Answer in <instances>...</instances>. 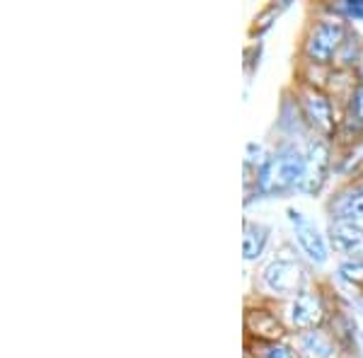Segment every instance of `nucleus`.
Segmentation results:
<instances>
[{"instance_id": "f257e3e1", "label": "nucleus", "mask_w": 363, "mask_h": 358, "mask_svg": "<svg viewBox=\"0 0 363 358\" xmlns=\"http://www.w3.org/2000/svg\"><path fill=\"white\" fill-rule=\"evenodd\" d=\"M262 276H264V284L274 293H294V296H301L308 284L306 269L294 259H274Z\"/></svg>"}, {"instance_id": "f03ea898", "label": "nucleus", "mask_w": 363, "mask_h": 358, "mask_svg": "<svg viewBox=\"0 0 363 358\" xmlns=\"http://www.w3.org/2000/svg\"><path fill=\"white\" fill-rule=\"evenodd\" d=\"M344 39V25L339 20H322L318 27L313 29L308 44H306V54L318 63L332 61V56L337 54L339 44Z\"/></svg>"}, {"instance_id": "7ed1b4c3", "label": "nucleus", "mask_w": 363, "mask_h": 358, "mask_svg": "<svg viewBox=\"0 0 363 358\" xmlns=\"http://www.w3.org/2000/svg\"><path fill=\"white\" fill-rule=\"evenodd\" d=\"M289 218L296 230V240H298V245H301V250L306 252L315 264H325L327 262V242H325V237H322V233L318 230V225L310 223L306 216L298 213L294 208H289Z\"/></svg>"}, {"instance_id": "20e7f679", "label": "nucleus", "mask_w": 363, "mask_h": 358, "mask_svg": "<svg viewBox=\"0 0 363 358\" xmlns=\"http://www.w3.org/2000/svg\"><path fill=\"white\" fill-rule=\"evenodd\" d=\"M330 240L342 254L363 259V228L359 223L337 218L330 225Z\"/></svg>"}, {"instance_id": "39448f33", "label": "nucleus", "mask_w": 363, "mask_h": 358, "mask_svg": "<svg viewBox=\"0 0 363 358\" xmlns=\"http://www.w3.org/2000/svg\"><path fill=\"white\" fill-rule=\"evenodd\" d=\"M303 174H306V157L298 150H286L272 162V172L267 177L274 181V186L281 189V186H289L298 181Z\"/></svg>"}, {"instance_id": "423d86ee", "label": "nucleus", "mask_w": 363, "mask_h": 358, "mask_svg": "<svg viewBox=\"0 0 363 358\" xmlns=\"http://www.w3.org/2000/svg\"><path fill=\"white\" fill-rule=\"evenodd\" d=\"M322 320V303L318 296L303 291L301 296L294 298L289 308V322L296 330H313Z\"/></svg>"}, {"instance_id": "0eeeda50", "label": "nucleus", "mask_w": 363, "mask_h": 358, "mask_svg": "<svg viewBox=\"0 0 363 358\" xmlns=\"http://www.w3.org/2000/svg\"><path fill=\"white\" fill-rule=\"evenodd\" d=\"M303 104H306V111L310 116V121H313L315 126L325 128V131H330L332 128V107H330V99H327L322 92L318 90H310L303 95Z\"/></svg>"}, {"instance_id": "6e6552de", "label": "nucleus", "mask_w": 363, "mask_h": 358, "mask_svg": "<svg viewBox=\"0 0 363 358\" xmlns=\"http://www.w3.org/2000/svg\"><path fill=\"white\" fill-rule=\"evenodd\" d=\"M269 237V228L262 223H245V237H242V252L245 259H257L262 254Z\"/></svg>"}, {"instance_id": "1a4fd4ad", "label": "nucleus", "mask_w": 363, "mask_h": 358, "mask_svg": "<svg viewBox=\"0 0 363 358\" xmlns=\"http://www.w3.org/2000/svg\"><path fill=\"white\" fill-rule=\"evenodd\" d=\"M335 213L342 220H363V189H356L349 196H344L335 206Z\"/></svg>"}, {"instance_id": "9d476101", "label": "nucleus", "mask_w": 363, "mask_h": 358, "mask_svg": "<svg viewBox=\"0 0 363 358\" xmlns=\"http://www.w3.org/2000/svg\"><path fill=\"white\" fill-rule=\"evenodd\" d=\"M301 344L310 358H327L332 354V344L327 342V337H322V332H308Z\"/></svg>"}, {"instance_id": "9b49d317", "label": "nucleus", "mask_w": 363, "mask_h": 358, "mask_svg": "<svg viewBox=\"0 0 363 358\" xmlns=\"http://www.w3.org/2000/svg\"><path fill=\"white\" fill-rule=\"evenodd\" d=\"M349 128H354V131L363 128V85L354 92V97H351V104H349Z\"/></svg>"}, {"instance_id": "f8f14e48", "label": "nucleus", "mask_w": 363, "mask_h": 358, "mask_svg": "<svg viewBox=\"0 0 363 358\" xmlns=\"http://www.w3.org/2000/svg\"><path fill=\"white\" fill-rule=\"evenodd\" d=\"M262 358H294V351L289 349V346H284V344H277V342H272V344H267V346H262Z\"/></svg>"}, {"instance_id": "ddd939ff", "label": "nucleus", "mask_w": 363, "mask_h": 358, "mask_svg": "<svg viewBox=\"0 0 363 358\" xmlns=\"http://www.w3.org/2000/svg\"><path fill=\"white\" fill-rule=\"evenodd\" d=\"M342 274H344V279H349V281H363V259H354V262L344 264Z\"/></svg>"}, {"instance_id": "4468645a", "label": "nucleus", "mask_w": 363, "mask_h": 358, "mask_svg": "<svg viewBox=\"0 0 363 358\" xmlns=\"http://www.w3.org/2000/svg\"><path fill=\"white\" fill-rule=\"evenodd\" d=\"M347 15H351L354 20H363V0H356V3H347L344 5Z\"/></svg>"}, {"instance_id": "2eb2a0df", "label": "nucleus", "mask_w": 363, "mask_h": 358, "mask_svg": "<svg viewBox=\"0 0 363 358\" xmlns=\"http://www.w3.org/2000/svg\"><path fill=\"white\" fill-rule=\"evenodd\" d=\"M361 75H363V63H361Z\"/></svg>"}]
</instances>
